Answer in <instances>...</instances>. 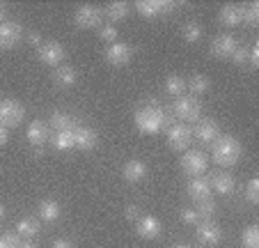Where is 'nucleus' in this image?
<instances>
[{"label": "nucleus", "instance_id": "21", "mask_svg": "<svg viewBox=\"0 0 259 248\" xmlns=\"http://www.w3.org/2000/svg\"><path fill=\"white\" fill-rule=\"evenodd\" d=\"M186 191H188V195H191L195 202L211 198V184H209V180H204V177H193V180L188 182Z\"/></svg>", "mask_w": 259, "mask_h": 248}, {"label": "nucleus", "instance_id": "8", "mask_svg": "<svg viewBox=\"0 0 259 248\" xmlns=\"http://www.w3.org/2000/svg\"><path fill=\"white\" fill-rule=\"evenodd\" d=\"M101 10L94 5H80L73 14V23L78 25L80 30H92V28H101Z\"/></svg>", "mask_w": 259, "mask_h": 248}, {"label": "nucleus", "instance_id": "28", "mask_svg": "<svg viewBox=\"0 0 259 248\" xmlns=\"http://www.w3.org/2000/svg\"><path fill=\"white\" fill-rule=\"evenodd\" d=\"M16 234H19L21 239H32L39 234V223L34 219H21L19 223H16Z\"/></svg>", "mask_w": 259, "mask_h": 248}, {"label": "nucleus", "instance_id": "31", "mask_svg": "<svg viewBox=\"0 0 259 248\" xmlns=\"http://www.w3.org/2000/svg\"><path fill=\"white\" fill-rule=\"evenodd\" d=\"M181 37L186 39L188 44H197V42L202 39V28H200V23H195V21H188V23H184Z\"/></svg>", "mask_w": 259, "mask_h": 248}, {"label": "nucleus", "instance_id": "7", "mask_svg": "<svg viewBox=\"0 0 259 248\" xmlns=\"http://www.w3.org/2000/svg\"><path fill=\"white\" fill-rule=\"evenodd\" d=\"M191 140H193V129L188 124H184V122L172 124L170 131H167V145L175 152H186Z\"/></svg>", "mask_w": 259, "mask_h": 248}, {"label": "nucleus", "instance_id": "24", "mask_svg": "<svg viewBox=\"0 0 259 248\" xmlns=\"http://www.w3.org/2000/svg\"><path fill=\"white\" fill-rule=\"evenodd\" d=\"M49 143L53 145V150L58 152H69L76 147V143H73V129H67V131H55L53 136L49 138Z\"/></svg>", "mask_w": 259, "mask_h": 248}, {"label": "nucleus", "instance_id": "1", "mask_svg": "<svg viewBox=\"0 0 259 248\" xmlns=\"http://www.w3.org/2000/svg\"><path fill=\"white\" fill-rule=\"evenodd\" d=\"M133 122H136L138 131L154 136V133H158V131H161V129L167 124V113L163 111V108L152 99L149 103H145V106L138 108V111H136V117H133Z\"/></svg>", "mask_w": 259, "mask_h": 248}, {"label": "nucleus", "instance_id": "42", "mask_svg": "<svg viewBox=\"0 0 259 248\" xmlns=\"http://www.w3.org/2000/svg\"><path fill=\"white\" fill-rule=\"evenodd\" d=\"M53 248H76L69 239H58V241H53Z\"/></svg>", "mask_w": 259, "mask_h": 248}, {"label": "nucleus", "instance_id": "38", "mask_svg": "<svg viewBox=\"0 0 259 248\" xmlns=\"http://www.w3.org/2000/svg\"><path fill=\"white\" fill-rule=\"evenodd\" d=\"M19 234H0V248H19Z\"/></svg>", "mask_w": 259, "mask_h": 248}, {"label": "nucleus", "instance_id": "17", "mask_svg": "<svg viewBox=\"0 0 259 248\" xmlns=\"http://www.w3.org/2000/svg\"><path fill=\"white\" fill-rule=\"evenodd\" d=\"M73 143H76V147H78V150L90 152V150H94V147H97L99 136H97V131H94V129H90V127H76V129H73Z\"/></svg>", "mask_w": 259, "mask_h": 248}, {"label": "nucleus", "instance_id": "43", "mask_svg": "<svg viewBox=\"0 0 259 248\" xmlns=\"http://www.w3.org/2000/svg\"><path fill=\"white\" fill-rule=\"evenodd\" d=\"M7 140H10V136H7V129L0 124V147H5Z\"/></svg>", "mask_w": 259, "mask_h": 248}, {"label": "nucleus", "instance_id": "37", "mask_svg": "<svg viewBox=\"0 0 259 248\" xmlns=\"http://www.w3.org/2000/svg\"><path fill=\"white\" fill-rule=\"evenodd\" d=\"M232 62L236 64V67H243V64H248V49H243V46H239V49L234 51V53L230 55Z\"/></svg>", "mask_w": 259, "mask_h": 248}, {"label": "nucleus", "instance_id": "15", "mask_svg": "<svg viewBox=\"0 0 259 248\" xmlns=\"http://www.w3.org/2000/svg\"><path fill=\"white\" fill-rule=\"evenodd\" d=\"M193 136L200 143L209 145V143H213L215 138L220 136V129H218V124H215V120L204 117V120H197V127H195V131H193Z\"/></svg>", "mask_w": 259, "mask_h": 248}, {"label": "nucleus", "instance_id": "44", "mask_svg": "<svg viewBox=\"0 0 259 248\" xmlns=\"http://www.w3.org/2000/svg\"><path fill=\"white\" fill-rule=\"evenodd\" d=\"M19 248H37V243H34L32 239H21Z\"/></svg>", "mask_w": 259, "mask_h": 248}, {"label": "nucleus", "instance_id": "22", "mask_svg": "<svg viewBox=\"0 0 259 248\" xmlns=\"http://www.w3.org/2000/svg\"><path fill=\"white\" fill-rule=\"evenodd\" d=\"M209 184H211V191H215V193L230 195V193H234L236 182H234V177H232L230 172H215L213 180H211Z\"/></svg>", "mask_w": 259, "mask_h": 248}, {"label": "nucleus", "instance_id": "23", "mask_svg": "<svg viewBox=\"0 0 259 248\" xmlns=\"http://www.w3.org/2000/svg\"><path fill=\"white\" fill-rule=\"evenodd\" d=\"M37 214L44 223H55L62 214V207H60L58 200H41L39 207H37Z\"/></svg>", "mask_w": 259, "mask_h": 248}, {"label": "nucleus", "instance_id": "35", "mask_svg": "<svg viewBox=\"0 0 259 248\" xmlns=\"http://www.w3.org/2000/svg\"><path fill=\"white\" fill-rule=\"evenodd\" d=\"M179 219H181V223H186V225H197L202 221L200 214L195 211V207H184L181 214H179Z\"/></svg>", "mask_w": 259, "mask_h": 248}, {"label": "nucleus", "instance_id": "41", "mask_svg": "<svg viewBox=\"0 0 259 248\" xmlns=\"http://www.w3.org/2000/svg\"><path fill=\"white\" fill-rule=\"evenodd\" d=\"M28 42H30L32 46H37V49H39L44 39H41V34H39V32H30V34H28Z\"/></svg>", "mask_w": 259, "mask_h": 248}, {"label": "nucleus", "instance_id": "29", "mask_svg": "<svg viewBox=\"0 0 259 248\" xmlns=\"http://www.w3.org/2000/svg\"><path fill=\"white\" fill-rule=\"evenodd\" d=\"M73 117L69 115V113L64 111H55L53 115H51V127L55 129V131H67V129H73Z\"/></svg>", "mask_w": 259, "mask_h": 248}, {"label": "nucleus", "instance_id": "12", "mask_svg": "<svg viewBox=\"0 0 259 248\" xmlns=\"http://www.w3.org/2000/svg\"><path fill=\"white\" fill-rule=\"evenodd\" d=\"M21 34H23V28L16 21H3L0 23V49L3 51L14 49L21 42Z\"/></svg>", "mask_w": 259, "mask_h": 248}, {"label": "nucleus", "instance_id": "18", "mask_svg": "<svg viewBox=\"0 0 259 248\" xmlns=\"http://www.w3.org/2000/svg\"><path fill=\"white\" fill-rule=\"evenodd\" d=\"M218 19H220V23L225 25V28H236V25L243 23V7L227 3V5L220 7Z\"/></svg>", "mask_w": 259, "mask_h": 248}, {"label": "nucleus", "instance_id": "14", "mask_svg": "<svg viewBox=\"0 0 259 248\" xmlns=\"http://www.w3.org/2000/svg\"><path fill=\"white\" fill-rule=\"evenodd\" d=\"M161 230H163L161 221L152 214H145L136 221V232L140 239H149V241H152V239L161 237Z\"/></svg>", "mask_w": 259, "mask_h": 248}, {"label": "nucleus", "instance_id": "5", "mask_svg": "<svg viewBox=\"0 0 259 248\" xmlns=\"http://www.w3.org/2000/svg\"><path fill=\"white\" fill-rule=\"evenodd\" d=\"M181 168L191 177H202L209 168V159L200 150H186V154L181 156Z\"/></svg>", "mask_w": 259, "mask_h": 248}, {"label": "nucleus", "instance_id": "40", "mask_svg": "<svg viewBox=\"0 0 259 248\" xmlns=\"http://www.w3.org/2000/svg\"><path fill=\"white\" fill-rule=\"evenodd\" d=\"M124 216H126L128 221H138V219H140V209H138V204H128L126 209H124Z\"/></svg>", "mask_w": 259, "mask_h": 248}, {"label": "nucleus", "instance_id": "33", "mask_svg": "<svg viewBox=\"0 0 259 248\" xmlns=\"http://www.w3.org/2000/svg\"><path fill=\"white\" fill-rule=\"evenodd\" d=\"M243 21L248 25L259 23V3H250L248 7H243Z\"/></svg>", "mask_w": 259, "mask_h": 248}, {"label": "nucleus", "instance_id": "11", "mask_svg": "<svg viewBox=\"0 0 259 248\" xmlns=\"http://www.w3.org/2000/svg\"><path fill=\"white\" fill-rule=\"evenodd\" d=\"M175 3L170 0H138L136 3V12L145 19H154L158 14H165V12H172Z\"/></svg>", "mask_w": 259, "mask_h": 248}, {"label": "nucleus", "instance_id": "10", "mask_svg": "<svg viewBox=\"0 0 259 248\" xmlns=\"http://www.w3.org/2000/svg\"><path fill=\"white\" fill-rule=\"evenodd\" d=\"M195 234L202 246H218L223 241V230H220V225L215 221H200Z\"/></svg>", "mask_w": 259, "mask_h": 248}, {"label": "nucleus", "instance_id": "9", "mask_svg": "<svg viewBox=\"0 0 259 248\" xmlns=\"http://www.w3.org/2000/svg\"><path fill=\"white\" fill-rule=\"evenodd\" d=\"M103 55H106L108 64H113V67H126L133 58V51H131V46L124 44V42H115V44L106 46V53Z\"/></svg>", "mask_w": 259, "mask_h": 248}, {"label": "nucleus", "instance_id": "46", "mask_svg": "<svg viewBox=\"0 0 259 248\" xmlns=\"http://www.w3.org/2000/svg\"><path fill=\"white\" fill-rule=\"evenodd\" d=\"M172 248H191V246H188V243H175Z\"/></svg>", "mask_w": 259, "mask_h": 248}, {"label": "nucleus", "instance_id": "27", "mask_svg": "<svg viewBox=\"0 0 259 248\" xmlns=\"http://www.w3.org/2000/svg\"><path fill=\"white\" fill-rule=\"evenodd\" d=\"M165 92L170 97H181V94L186 92V78L179 76V74H172V76L165 78Z\"/></svg>", "mask_w": 259, "mask_h": 248}, {"label": "nucleus", "instance_id": "39", "mask_svg": "<svg viewBox=\"0 0 259 248\" xmlns=\"http://www.w3.org/2000/svg\"><path fill=\"white\" fill-rule=\"evenodd\" d=\"M248 64L257 69L259 67V44H252L248 51Z\"/></svg>", "mask_w": 259, "mask_h": 248}, {"label": "nucleus", "instance_id": "3", "mask_svg": "<svg viewBox=\"0 0 259 248\" xmlns=\"http://www.w3.org/2000/svg\"><path fill=\"white\" fill-rule=\"evenodd\" d=\"M175 115L179 117V120H184V124L186 122H197L202 115V106L200 101H197V97H193V94H181V97L175 99Z\"/></svg>", "mask_w": 259, "mask_h": 248}, {"label": "nucleus", "instance_id": "47", "mask_svg": "<svg viewBox=\"0 0 259 248\" xmlns=\"http://www.w3.org/2000/svg\"><path fill=\"white\" fill-rule=\"evenodd\" d=\"M3 214H5V209H3V204H0V221H3Z\"/></svg>", "mask_w": 259, "mask_h": 248}, {"label": "nucleus", "instance_id": "34", "mask_svg": "<svg viewBox=\"0 0 259 248\" xmlns=\"http://www.w3.org/2000/svg\"><path fill=\"white\" fill-rule=\"evenodd\" d=\"M245 200H248L250 204L259 202V180L257 177H252V180L248 182V186H245Z\"/></svg>", "mask_w": 259, "mask_h": 248}, {"label": "nucleus", "instance_id": "26", "mask_svg": "<svg viewBox=\"0 0 259 248\" xmlns=\"http://www.w3.org/2000/svg\"><path fill=\"white\" fill-rule=\"evenodd\" d=\"M106 16L110 19V23H117V21H124L128 16V5L122 3V0H115V3H108L106 7Z\"/></svg>", "mask_w": 259, "mask_h": 248}, {"label": "nucleus", "instance_id": "20", "mask_svg": "<svg viewBox=\"0 0 259 248\" xmlns=\"http://www.w3.org/2000/svg\"><path fill=\"white\" fill-rule=\"evenodd\" d=\"M76 81H78V72H76L71 64H60V67H55L53 83L58 88L67 90V88H71V85H76Z\"/></svg>", "mask_w": 259, "mask_h": 248}, {"label": "nucleus", "instance_id": "13", "mask_svg": "<svg viewBox=\"0 0 259 248\" xmlns=\"http://www.w3.org/2000/svg\"><path fill=\"white\" fill-rule=\"evenodd\" d=\"M236 49H239V42H236V37L232 32H220L211 42V53L215 58H230Z\"/></svg>", "mask_w": 259, "mask_h": 248}, {"label": "nucleus", "instance_id": "25", "mask_svg": "<svg viewBox=\"0 0 259 248\" xmlns=\"http://www.w3.org/2000/svg\"><path fill=\"white\" fill-rule=\"evenodd\" d=\"M186 88L191 90L193 97H200V94L209 92L211 81H209V76H204V74H193V76L186 81Z\"/></svg>", "mask_w": 259, "mask_h": 248}, {"label": "nucleus", "instance_id": "32", "mask_svg": "<svg viewBox=\"0 0 259 248\" xmlns=\"http://www.w3.org/2000/svg\"><path fill=\"white\" fill-rule=\"evenodd\" d=\"M241 241H243L245 248H259V225L257 223L248 225L243 230V234H241Z\"/></svg>", "mask_w": 259, "mask_h": 248}, {"label": "nucleus", "instance_id": "36", "mask_svg": "<svg viewBox=\"0 0 259 248\" xmlns=\"http://www.w3.org/2000/svg\"><path fill=\"white\" fill-rule=\"evenodd\" d=\"M99 34H101V39H103V42H108V44H115V42H117V28H115L113 23L101 25Z\"/></svg>", "mask_w": 259, "mask_h": 248}, {"label": "nucleus", "instance_id": "30", "mask_svg": "<svg viewBox=\"0 0 259 248\" xmlns=\"http://www.w3.org/2000/svg\"><path fill=\"white\" fill-rule=\"evenodd\" d=\"M215 200L213 198H206V200H200V202H195V211L200 214V219H204V221H213V216H215Z\"/></svg>", "mask_w": 259, "mask_h": 248}, {"label": "nucleus", "instance_id": "4", "mask_svg": "<svg viewBox=\"0 0 259 248\" xmlns=\"http://www.w3.org/2000/svg\"><path fill=\"white\" fill-rule=\"evenodd\" d=\"M25 117V108L16 99H3L0 101V124L5 129L19 127Z\"/></svg>", "mask_w": 259, "mask_h": 248}, {"label": "nucleus", "instance_id": "19", "mask_svg": "<svg viewBox=\"0 0 259 248\" xmlns=\"http://www.w3.org/2000/svg\"><path fill=\"white\" fill-rule=\"evenodd\" d=\"M147 175V165L145 161H138V159H131L124 163L122 168V177L124 182H128V184H138V182H142Z\"/></svg>", "mask_w": 259, "mask_h": 248}, {"label": "nucleus", "instance_id": "45", "mask_svg": "<svg viewBox=\"0 0 259 248\" xmlns=\"http://www.w3.org/2000/svg\"><path fill=\"white\" fill-rule=\"evenodd\" d=\"M3 16H5V5H0V23H3Z\"/></svg>", "mask_w": 259, "mask_h": 248}, {"label": "nucleus", "instance_id": "6", "mask_svg": "<svg viewBox=\"0 0 259 248\" xmlns=\"http://www.w3.org/2000/svg\"><path fill=\"white\" fill-rule=\"evenodd\" d=\"M37 55H39V60L46 64V67H60V64L64 62V46L60 44V42H55V39H46V42H41V46L37 49Z\"/></svg>", "mask_w": 259, "mask_h": 248}, {"label": "nucleus", "instance_id": "2", "mask_svg": "<svg viewBox=\"0 0 259 248\" xmlns=\"http://www.w3.org/2000/svg\"><path fill=\"white\" fill-rule=\"evenodd\" d=\"M241 152H243V147L234 136H218L211 143V156L223 168H232L239 161Z\"/></svg>", "mask_w": 259, "mask_h": 248}, {"label": "nucleus", "instance_id": "16", "mask_svg": "<svg viewBox=\"0 0 259 248\" xmlns=\"http://www.w3.org/2000/svg\"><path fill=\"white\" fill-rule=\"evenodd\" d=\"M25 136H28V140H30V145H32V147H44L46 143H49L51 133H49V127H46L44 122L32 120L28 124V131H25Z\"/></svg>", "mask_w": 259, "mask_h": 248}]
</instances>
